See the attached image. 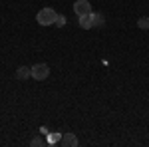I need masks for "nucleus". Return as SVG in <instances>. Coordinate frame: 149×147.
<instances>
[{
    "instance_id": "4",
    "label": "nucleus",
    "mask_w": 149,
    "mask_h": 147,
    "mask_svg": "<svg viewBox=\"0 0 149 147\" xmlns=\"http://www.w3.org/2000/svg\"><path fill=\"white\" fill-rule=\"evenodd\" d=\"M60 145H64V147H76V145H78V137L74 135V133H62Z\"/></svg>"
},
{
    "instance_id": "7",
    "label": "nucleus",
    "mask_w": 149,
    "mask_h": 147,
    "mask_svg": "<svg viewBox=\"0 0 149 147\" xmlns=\"http://www.w3.org/2000/svg\"><path fill=\"white\" fill-rule=\"evenodd\" d=\"M80 18V28H84V30H90V28H93L92 26V14H84V16H78Z\"/></svg>"
},
{
    "instance_id": "3",
    "label": "nucleus",
    "mask_w": 149,
    "mask_h": 147,
    "mask_svg": "<svg viewBox=\"0 0 149 147\" xmlns=\"http://www.w3.org/2000/svg\"><path fill=\"white\" fill-rule=\"evenodd\" d=\"M74 12L78 16H84V14H92V4L88 0H76L74 2Z\"/></svg>"
},
{
    "instance_id": "2",
    "label": "nucleus",
    "mask_w": 149,
    "mask_h": 147,
    "mask_svg": "<svg viewBox=\"0 0 149 147\" xmlns=\"http://www.w3.org/2000/svg\"><path fill=\"white\" fill-rule=\"evenodd\" d=\"M50 76V68H48V64H36L32 66V78L38 79V82H42V79H46Z\"/></svg>"
},
{
    "instance_id": "8",
    "label": "nucleus",
    "mask_w": 149,
    "mask_h": 147,
    "mask_svg": "<svg viewBox=\"0 0 149 147\" xmlns=\"http://www.w3.org/2000/svg\"><path fill=\"white\" fill-rule=\"evenodd\" d=\"M137 26L141 28V30H147V28H149V18H147V16H141V18L137 20Z\"/></svg>"
},
{
    "instance_id": "9",
    "label": "nucleus",
    "mask_w": 149,
    "mask_h": 147,
    "mask_svg": "<svg viewBox=\"0 0 149 147\" xmlns=\"http://www.w3.org/2000/svg\"><path fill=\"white\" fill-rule=\"evenodd\" d=\"M54 26H58V28L66 26V16H64V14H58V18H56V22H54Z\"/></svg>"
},
{
    "instance_id": "10",
    "label": "nucleus",
    "mask_w": 149,
    "mask_h": 147,
    "mask_svg": "<svg viewBox=\"0 0 149 147\" xmlns=\"http://www.w3.org/2000/svg\"><path fill=\"white\" fill-rule=\"evenodd\" d=\"M32 145H44V139H38V137H36V139H32Z\"/></svg>"
},
{
    "instance_id": "6",
    "label": "nucleus",
    "mask_w": 149,
    "mask_h": 147,
    "mask_svg": "<svg viewBox=\"0 0 149 147\" xmlns=\"http://www.w3.org/2000/svg\"><path fill=\"white\" fill-rule=\"evenodd\" d=\"M103 24H105L103 14H100V12H92V26L93 28H102Z\"/></svg>"
},
{
    "instance_id": "5",
    "label": "nucleus",
    "mask_w": 149,
    "mask_h": 147,
    "mask_svg": "<svg viewBox=\"0 0 149 147\" xmlns=\"http://www.w3.org/2000/svg\"><path fill=\"white\" fill-rule=\"evenodd\" d=\"M16 78H18V79L32 78V68H28V66H20V68L16 70Z\"/></svg>"
},
{
    "instance_id": "1",
    "label": "nucleus",
    "mask_w": 149,
    "mask_h": 147,
    "mask_svg": "<svg viewBox=\"0 0 149 147\" xmlns=\"http://www.w3.org/2000/svg\"><path fill=\"white\" fill-rule=\"evenodd\" d=\"M58 18V12L54 8H42V10L36 14V20L40 26H50V24H54Z\"/></svg>"
}]
</instances>
